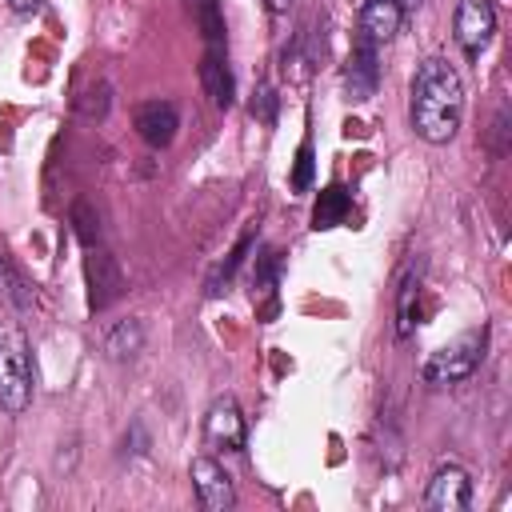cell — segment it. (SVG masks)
<instances>
[{
	"mask_svg": "<svg viewBox=\"0 0 512 512\" xmlns=\"http://www.w3.org/2000/svg\"><path fill=\"white\" fill-rule=\"evenodd\" d=\"M484 348H488V328H472V332L456 336L452 344L436 348V352L424 360V372H420V376H424L428 384H460V380H468V376L480 368Z\"/></svg>",
	"mask_w": 512,
	"mask_h": 512,
	"instance_id": "obj_2",
	"label": "cell"
},
{
	"mask_svg": "<svg viewBox=\"0 0 512 512\" xmlns=\"http://www.w3.org/2000/svg\"><path fill=\"white\" fill-rule=\"evenodd\" d=\"M8 8H12V12H20V16H28V12H36V8H40V0H8Z\"/></svg>",
	"mask_w": 512,
	"mask_h": 512,
	"instance_id": "obj_22",
	"label": "cell"
},
{
	"mask_svg": "<svg viewBox=\"0 0 512 512\" xmlns=\"http://www.w3.org/2000/svg\"><path fill=\"white\" fill-rule=\"evenodd\" d=\"M472 500V480L460 464H440L424 488V508L432 512H464Z\"/></svg>",
	"mask_w": 512,
	"mask_h": 512,
	"instance_id": "obj_7",
	"label": "cell"
},
{
	"mask_svg": "<svg viewBox=\"0 0 512 512\" xmlns=\"http://www.w3.org/2000/svg\"><path fill=\"white\" fill-rule=\"evenodd\" d=\"M132 120H136L140 140L152 144V148H168L172 136H176V128H180V116H176V104L172 100H144Z\"/></svg>",
	"mask_w": 512,
	"mask_h": 512,
	"instance_id": "obj_10",
	"label": "cell"
},
{
	"mask_svg": "<svg viewBox=\"0 0 512 512\" xmlns=\"http://www.w3.org/2000/svg\"><path fill=\"white\" fill-rule=\"evenodd\" d=\"M348 212H352V196H348L340 184H328V188H320V196H316L312 228H316V232L336 228V224H344V220H348Z\"/></svg>",
	"mask_w": 512,
	"mask_h": 512,
	"instance_id": "obj_13",
	"label": "cell"
},
{
	"mask_svg": "<svg viewBox=\"0 0 512 512\" xmlns=\"http://www.w3.org/2000/svg\"><path fill=\"white\" fill-rule=\"evenodd\" d=\"M308 188H312V140H300L296 168H292V192H308Z\"/></svg>",
	"mask_w": 512,
	"mask_h": 512,
	"instance_id": "obj_20",
	"label": "cell"
},
{
	"mask_svg": "<svg viewBox=\"0 0 512 512\" xmlns=\"http://www.w3.org/2000/svg\"><path fill=\"white\" fill-rule=\"evenodd\" d=\"M84 280H88V308H92V312L108 308V304L124 292L120 264H116L108 252H100V248L88 252V260H84Z\"/></svg>",
	"mask_w": 512,
	"mask_h": 512,
	"instance_id": "obj_8",
	"label": "cell"
},
{
	"mask_svg": "<svg viewBox=\"0 0 512 512\" xmlns=\"http://www.w3.org/2000/svg\"><path fill=\"white\" fill-rule=\"evenodd\" d=\"M248 248H252V228H248V232L240 236V244H236V248L228 252V260H224V264H220V268L212 272V280H208V296H216V292H224V284L232 280V272L240 268V260H244V252H248Z\"/></svg>",
	"mask_w": 512,
	"mask_h": 512,
	"instance_id": "obj_18",
	"label": "cell"
},
{
	"mask_svg": "<svg viewBox=\"0 0 512 512\" xmlns=\"http://www.w3.org/2000/svg\"><path fill=\"white\" fill-rule=\"evenodd\" d=\"M380 84V56H376V44L372 40H360L352 44V56L344 64V88L352 100H368Z\"/></svg>",
	"mask_w": 512,
	"mask_h": 512,
	"instance_id": "obj_9",
	"label": "cell"
},
{
	"mask_svg": "<svg viewBox=\"0 0 512 512\" xmlns=\"http://www.w3.org/2000/svg\"><path fill=\"white\" fill-rule=\"evenodd\" d=\"M72 224H76V236H80L84 244H92V240L100 236V216H96L92 204H84V200L72 204Z\"/></svg>",
	"mask_w": 512,
	"mask_h": 512,
	"instance_id": "obj_19",
	"label": "cell"
},
{
	"mask_svg": "<svg viewBox=\"0 0 512 512\" xmlns=\"http://www.w3.org/2000/svg\"><path fill=\"white\" fill-rule=\"evenodd\" d=\"M188 476H192V488H196L200 508H208V512H228V508L236 504L232 476L224 472L220 460H212V456H196L192 468H188Z\"/></svg>",
	"mask_w": 512,
	"mask_h": 512,
	"instance_id": "obj_6",
	"label": "cell"
},
{
	"mask_svg": "<svg viewBox=\"0 0 512 512\" xmlns=\"http://www.w3.org/2000/svg\"><path fill=\"white\" fill-rule=\"evenodd\" d=\"M200 80H204V88H208V96H212L216 108H228V104H232L236 88H232V72H228L224 48H208V52H204V60H200Z\"/></svg>",
	"mask_w": 512,
	"mask_h": 512,
	"instance_id": "obj_12",
	"label": "cell"
},
{
	"mask_svg": "<svg viewBox=\"0 0 512 512\" xmlns=\"http://www.w3.org/2000/svg\"><path fill=\"white\" fill-rule=\"evenodd\" d=\"M32 404V360L20 332H0V408L24 412Z\"/></svg>",
	"mask_w": 512,
	"mask_h": 512,
	"instance_id": "obj_3",
	"label": "cell"
},
{
	"mask_svg": "<svg viewBox=\"0 0 512 512\" xmlns=\"http://www.w3.org/2000/svg\"><path fill=\"white\" fill-rule=\"evenodd\" d=\"M396 4H400V12H416L424 0H396Z\"/></svg>",
	"mask_w": 512,
	"mask_h": 512,
	"instance_id": "obj_24",
	"label": "cell"
},
{
	"mask_svg": "<svg viewBox=\"0 0 512 512\" xmlns=\"http://www.w3.org/2000/svg\"><path fill=\"white\" fill-rule=\"evenodd\" d=\"M204 440L216 448V452H240L248 444V424L236 408L232 396H220L208 404L204 412Z\"/></svg>",
	"mask_w": 512,
	"mask_h": 512,
	"instance_id": "obj_5",
	"label": "cell"
},
{
	"mask_svg": "<svg viewBox=\"0 0 512 512\" xmlns=\"http://www.w3.org/2000/svg\"><path fill=\"white\" fill-rule=\"evenodd\" d=\"M408 116H412L416 136L428 144H448L456 136L460 116H464V84L448 60H440V56L420 60V68L412 76Z\"/></svg>",
	"mask_w": 512,
	"mask_h": 512,
	"instance_id": "obj_1",
	"label": "cell"
},
{
	"mask_svg": "<svg viewBox=\"0 0 512 512\" xmlns=\"http://www.w3.org/2000/svg\"><path fill=\"white\" fill-rule=\"evenodd\" d=\"M452 32H456V44L464 48L468 60H480V52L488 48L492 32H496V8L492 0H460L456 4V16H452Z\"/></svg>",
	"mask_w": 512,
	"mask_h": 512,
	"instance_id": "obj_4",
	"label": "cell"
},
{
	"mask_svg": "<svg viewBox=\"0 0 512 512\" xmlns=\"http://www.w3.org/2000/svg\"><path fill=\"white\" fill-rule=\"evenodd\" d=\"M140 348H144V324H140V320H120V324L108 332V340H104L108 360H132Z\"/></svg>",
	"mask_w": 512,
	"mask_h": 512,
	"instance_id": "obj_14",
	"label": "cell"
},
{
	"mask_svg": "<svg viewBox=\"0 0 512 512\" xmlns=\"http://www.w3.org/2000/svg\"><path fill=\"white\" fill-rule=\"evenodd\" d=\"M0 296L12 304V308H28L32 304V288L20 280V272L4 260V252H0Z\"/></svg>",
	"mask_w": 512,
	"mask_h": 512,
	"instance_id": "obj_16",
	"label": "cell"
},
{
	"mask_svg": "<svg viewBox=\"0 0 512 512\" xmlns=\"http://www.w3.org/2000/svg\"><path fill=\"white\" fill-rule=\"evenodd\" d=\"M192 8H196V20H200V32H204L208 48H224V20H220L216 0H192Z\"/></svg>",
	"mask_w": 512,
	"mask_h": 512,
	"instance_id": "obj_17",
	"label": "cell"
},
{
	"mask_svg": "<svg viewBox=\"0 0 512 512\" xmlns=\"http://www.w3.org/2000/svg\"><path fill=\"white\" fill-rule=\"evenodd\" d=\"M252 116L264 120V124L276 120V96H272V88H260V92H256V100H252Z\"/></svg>",
	"mask_w": 512,
	"mask_h": 512,
	"instance_id": "obj_21",
	"label": "cell"
},
{
	"mask_svg": "<svg viewBox=\"0 0 512 512\" xmlns=\"http://www.w3.org/2000/svg\"><path fill=\"white\" fill-rule=\"evenodd\" d=\"M416 300H420V276L404 272L400 296H396V336H400V340L412 336V328H416Z\"/></svg>",
	"mask_w": 512,
	"mask_h": 512,
	"instance_id": "obj_15",
	"label": "cell"
},
{
	"mask_svg": "<svg viewBox=\"0 0 512 512\" xmlns=\"http://www.w3.org/2000/svg\"><path fill=\"white\" fill-rule=\"evenodd\" d=\"M400 4L396 0H364L360 8V40H372V44H388L396 32H400Z\"/></svg>",
	"mask_w": 512,
	"mask_h": 512,
	"instance_id": "obj_11",
	"label": "cell"
},
{
	"mask_svg": "<svg viewBox=\"0 0 512 512\" xmlns=\"http://www.w3.org/2000/svg\"><path fill=\"white\" fill-rule=\"evenodd\" d=\"M264 8H268L272 16H284V12L292 8V0H264Z\"/></svg>",
	"mask_w": 512,
	"mask_h": 512,
	"instance_id": "obj_23",
	"label": "cell"
}]
</instances>
